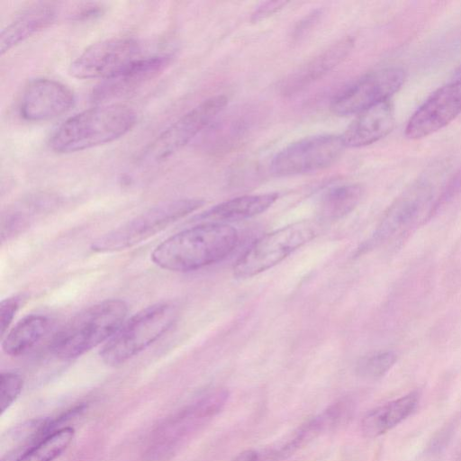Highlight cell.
<instances>
[{
	"label": "cell",
	"mask_w": 461,
	"mask_h": 461,
	"mask_svg": "<svg viewBox=\"0 0 461 461\" xmlns=\"http://www.w3.org/2000/svg\"><path fill=\"white\" fill-rule=\"evenodd\" d=\"M212 123H214L212 130L219 140L216 145L226 148L234 145L248 132L252 124V114L249 111L242 110L221 121L214 120Z\"/></svg>",
	"instance_id": "obj_23"
},
{
	"label": "cell",
	"mask_w": 461,
	"mask_h": 461,
	"mask_svg": "<svg viewBox=\"0 0 461 461\" xmlns=\"http://www.w3.org/2000/svg\"><path fill=\"white\" fill-rule=\"evenodd\" d=\"M278 193L249 194L222 202L197 216L202 222L225 223L240 221L267 211L278 199Z\"/></svg>",
	"instance_id": "obj_19"
},
{
	"label": "cell",
	"mask_w": 461,
	"mask_h": 461,
	"mask_svg": "<svg viewBox=\"0 0 461 461\" xmlns=\"http://www.w3.org/2000/svg\"><path fill=\"white\" fill-rule=\"evenodd\" d=\"M126 303L107 299L87 307L68 321L53 337L50 348L59 358L78 357L108 341L123 324Z\"/></svg>",
	"instance_id": "obj_3"
},
{
	"label": "cell",
	"mask_w": 461,
	"mask_h": 461,
	"mask_svg": "<svg viewBox=\"0 0 461 461\" xmlns=\"http://www.w3.org/2000/svg\"><path fill=\"white\" fill-rule=\"evenodd\" d=\"M461 112V82L455 81L433 93L411 115L405 128L411 140L427 137L447 126Z\"/></svg>",
	"instance_id": "obj_12"
},
{
	"label": "cell",
	"mask_w": 461,
	"mask_h": 461,
	"mask_svg": "<svg viewBox=\"0 0 461 461\" xmlns=\"http://www.w3.org/2000/svg\"><path fill=\"white\" fill-rule=\"evenodd\" d=\"M353 45L350 37L333 43L290 73L280 85L281 93L293 95L319 80L346 59Z\"/></svg>",
	"instance_id": "obj_15"
},
{
	"label": "cell",
	"mask_w": 461,
	"mask_h": 461,
	"mask_svg": "<svg viewBox=\"0 0 461 461\" xmlns=\"http://www.w3.org/2000/svg\"><path fill=\"white\" fill-rule=\"evenodd\" d=\"M203 203V200L196 198L176 199L161 203L100 236L93 241L91 249L95 252L108 253L131 248L196 211Z\"/></svg>",
	"instance_id": "obj_5"
},
{
	"label": "cell",
	"mask_w": 461,
	"mask_h": 461,
	"mask_svg": "<svg viewBox=\"0 0 461 461\" xmlns=\"http://www.w3.org/2000/svg\"><path fill=\"white\" fill-rule=\"evenodd\" d=\"M432 197L433 190L428 181L414 183L390 205L370 239L360 249H369L380 244L406 226L429 204Z\"/></svg>",
	"instance_id": "obj_13"
},
{
	"label": "cell",
	"mask_w": 461,
	"mask_h": 461,
	"mask_svg": "<svg viewBox=\"0 0 461 461\" xmlns=\"http://www.w3.org/2000/svg\"><path fill=\"white\" fill-rule=\"evenodd\" d=\"M72 90L59 81L41 77L28 82L23 90L19 111L30 122H45L67 113L74 105Z\"/></svg>",
	"instance_id": "obj_11"
},
{
	"label": "cell",
	"mask_w": 461,
	"mask_h": 461,
	"mask_svg": "<svg viewBox=\"0 0 461 461\" xmlns=\"http://www.w3.org/2000/svg\"><path fill=\"white\" fill-rule=\"evenodd\" d=\"M136 113L128 105L104 104L85 110L66 120L53 133L50 148L71 153L113 142L135 125Z\"/></svg>",
	"instance_id": "obj_2"
},
{
	"label": "cell",
	"mask_w": 461,
	"mask_h": 461,
	"mask_svg": "<svg viewBox=\"0 0 461 461\" xmlns=\"http://www.w3.org/2000/svg\"><path fill=\"white\" fill-rule=\"evenodd\" d=\"M23 378L15 372H2L0 375L1 413L17 399L23 389Z\"/></svg>",
	"instance_id": "obj_25"
},
{
	"label": "cell",
	"mask_w": 461,
	"mask_h": 461,
	"mask_svg": "<svg viewBox=\"0 0 461 461\" xmlns=\"http://www.w3.org/2000/svg\"><path fill=\"white\" fill-rule=\"evenodd\" d=\"M287 5V2L285 1H268L262 3L258 6L257 9L251 14V20L260 21L265 19L276 13H277L280 9L285 7Z\"/></svg>",
	"instance_id": "obj_27"
},
{
	"label": "cell",
	"mask_w": 461,
	"mask_h": 461,
	"mask_svg": "<svg viewBox=\"0 0 461 461\" xmlns=\"http://www.w3.org/2000/svg\"><path fill=\"white\" fill-rule=\"evenodd\" d=\"M456 81H459L461 82V67L459 68V69L456 71Z\"/></svg>",
	"instance_id": "obj_30"
},
{
	"label": "cell",
	"mask_w": 461,
	"mask_h": 461,
	"mask_svg": "<svg viewBox=\"0 0 461 461\" xmlns=\"http://www.w3.org/2000/svg\"><path fill=\"white\" fill-rule=\"evenodd\" d=\"M177 317L176 306L158 303L135 313L123 322L100 351L102 360L108 366L122 365L140 353L163 336Z\"/></svg>",
	"instance_id": "obj_4"
},
{
	"label": "cell",
	"mask_w": 461,
	"mask_h": 461,
	"mask_svg": "<svg viewBox=\"0 0 461 461\" xmlns=\"http://www.w3.org/2000/svg\"><path fill=\"white\" fill-rule=\"evenodd\" d=\"M56 16V8L51 4H37L23 10L1 32V55L50 26Z\"/></svg>",
	"instance_id": "obj_17"
},
{
	"label": "cell",
	"mask_w": 461,
	"mask_h": 461,
	"mask_svg": "<svg viewBox=\"0 0 461 461\" xmlns=\"http://www.w3.org/2000/svg\"><path fill=\"white\" fill-rule=\"evenodd\" d=\"M419 400L420 393L413 391L369 411L361 420L362 433L369 438L386 433L415 411Z\"/></svg>",
	"instance_id": "obj_18"
},
{
	"label": "cell",
	"mask_w": 461,
	"mask_h": 461,
	"mask_svg": "<svg viewBox=\"0 0 461 461\" xmlns=\"http://www.w3.org/2000/svg\"><path fill=\"white\" fill-rule=\"evenodd\" d=\"M227 102L228 98L223 95L202 102L162 131L143 151L140 161L150 165L171 157L209 127Z\"/></svg>",
	"instance_id": "obj_7"
},
{
	"label": "cell",
	"mask_w": 461,
	"mask_h": 461,
	"mask_svg": "<svg viewBox=\"0 0 461 461\" xmlns=\"http://www.w3.org/2000/svg\"><path fill=\"white\" fill-rule=\"evenodd\" d=\"M20 299L16 296L9 297L1 302L0 304V328L1 335L5 336L14 317L19 308Z\"/></svg>",
	"instance_id": "obj_26"
},
{
	"label": "cell",
	"mask_w": 461,
	"mask_h": 461,
	"mask_svg": "<svg viewBox=\"0 0 461 461\" xmlns=\"http://www.w3.org/2000/svg\"><path fill=\"white\" fill-rule=\"evenodd\" d=\"M364 187L360 184H343L328 189L321 197L319 214L326 221L339 220L360 203Z\"/></svg>",
	"instance_id": "obj_21"
},
{
	"label": "cell",
	"mask_w": 461,
	"mask_h": 461,
	"mask_svg": "<svg viewBox=\"0 0 461 461\" xmlns=\"http://www.w3.org/2000/svg\"><path fill=\"white\" fill-rule=\"evenodd\" d=\"M141 57L140 43L131 38H112L86 48L70 65L69 73L79 79H106Z\"/></svg>",
	"instance_id": "obj_10"
},
{
	"label": "cell",
	"mask_w": 461,
	"mask_h": 461,
	"mask_svg": "<svg viewBox=\"0 0 461 461\" xmlns=\"http://www.w3.org/2000/svg\"><path fill=\"white\" fill-rule=\"evenodd\" d=\"M321 14V11L320 10H315L308 14L294 28V37L299 38L301 35L304 34L319 20Z\"/></svg>",
	"instance_id": "obj_28"
},
{
	"label": "cell",
	"mask_w": 461,
	"mask_h": 461,
	"mask_svg": "<svg viewBox=\"0 0 461 461\" xmlns=\"http://www.w3.org/2000/svg\"><path fill=\"white\" fill-rule=\"evenodd\" d=\"M47 317L32 314L19 321L4 338L3 351L12 357L23 355L32 348L48 332Z\"/></svg>",
	"instance_id": "obj_20"
},
{
	"label": "cell",
	"mask_w": 461,
	"mask_h": 461,
	"mask_svg": "<svg viewBox=\"0 0 461 461\" xmlns=\"http://www.w3.org/2000/svg\"><path fill=\"white\" fill-rule=\"evenodd\" d=\"M317 234L315 223L303 221L265 234L240 256L233 267L239 278L254 276L280 263Z\"/></svg>",
	"instance_id": "obj_6"
},
{
	"label": "cell",
	"mask_w": 461,
	"mask_h": 461,
	"mask_svg": "<svg viewBox=\"0 0 461 461\" xmlns=\"http://www.w3.org/2000/svg\"><path fill=\"white\" fill-rule=\"evenodd\" d=\"M231 461H258V454L253 449L239 453Z\"/></svg>",
	"instance_id": "obj_29"
},
{
	"label": "cell",
	"mask_w": 461,
	"mask_h": 461,
	"mask_svg": "<svg viewBox=\"0 0 461 461\" xmlns=\"http://www.w3.org/2000/svg\"><path fill=\"white\" fill-rule=\"evenodd\" d=\"M394 123L393 106L387 100L357 113L341 137L346 148L365 147L388 135Z\"/></svg>",
	"instance_id": "obj_16"
},
{
	"label": "cell",
	"mask_w": 461,
	"mask_h": 461,
	"mask_svg": "<svg viewBox=\"0 0 461 461\" xmlns=\"http://www.w3.org/2000/svg\"><path fill=\"white\" fill-rule=\"evenodd\" d=\"M238 241L232 226L202 222L166 239L152 251L151 260L166 270L194 271L224 259Z\"/></svg>",
	"instance_id": "obj_1"
},
{
	"label": "cell",
	"mask_w": 461,
	"mask_h": 461,
	"mask_svg": "<svg viewBox=\"0 0 461 461\" xmlns=\"http://www.w3.org/2000/svg\"><path fill=\"white\" fill-rule=\"evenodd\" d=\"M406 75L402 68L388 67L366 74L339 92L331 101L333 113L357 114L389 100L403 85Z\"/></svg>",
	"instance_id": "obj_9"
},
{
	"label": "cell",
	"mask_w": 461,
	"mask_h": 461,
	"mask_svg": "<svg viewBox=\"0 0 461 461\" xmlns=\"http://www.w3.org/2000/svg\"><path fill=\"white\" fill-rule=\"evenodd\" d=\"M75 436L72 427H61L47 435L14 461H54L65 452Z\"/></svg>",
	"instance_id": "obj_22"
},
{
	"label": "cell",
	"mask_w": 461,
	"mask_h": 461,
	"mask_svg": "<svg viewBox=\"0 0 461 461\" xmlns=\"http://www.w3.org/2000/svg\"><path fill=\"white\" fill-rule=\"evenodd\" d=\"M345 149L341 135L319 134L305 137L276 153L270 163V171L276 176L316 172L334 164Z\"/></svg>",
	"instance_id": "obj_8"
},
{
	"label": "cell",
	"mask_w": 461,
	"mask_h": 461,
	"mask_svg": "<svg viewBox=\"0 0 461 461\" xmlns=\"http://www.w3.org/2000/svg\"><path fill=\"white\" fill-rule=\"evenodd\" d=\"M171 55L140 57L113 77L104 79L93 92V99L103 102L128 94L157 77L169 65Z\"/></svg>",
	"instance_id": "obj_14"
},
{
	"label": "cell",
	"mask_w": 461,
	"mask_h": 461,
	"mask_svg": "<svg viewBox=\"0 0 461 461\" xmlns=\"http://www.w3.org/2000/svg\"><path fill=\"white\" fill-rule=\"evenodd\" d=\"M397 357L393 351H379L361 357L356 366L358 376L376 380L385 375L393 366Z\"/></svg>",
	"instance_id": "obj_24"
}]
</instances>
